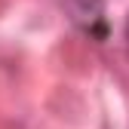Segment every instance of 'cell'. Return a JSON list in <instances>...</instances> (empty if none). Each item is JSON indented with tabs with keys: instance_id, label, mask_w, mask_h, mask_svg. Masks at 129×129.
I'll return each mask as SVG.
<instances>
[{
	"instance_id": "cell-1",
	"label": "cell",
	"mask_w": 129,
	"mask_h": 129,
	"mask_svg": "<svg viewBox=\"0 0 129 129\" xmlns=\"http://www.w3.org/2000/svg\"><path fill=\"white\" fill-rule=\"evenodd\" d=\"M58 3L71 12V19L80 22L86 31H92L102 22V0H58Z\"/></svg>"
},
{
	"instance_id": "cell-2",
	"label": "cell",
	"mask_w": 129,
	"mask_h": 129,
	"mask_svg": "<svg viewBox=\"0 0 129 129\" xmlns=\"http://www.w3.org/2000/svg\"><path fill=\"white\" fill-rule=\"evenodd\" d=\"M126 43H129V19H126Z\"/></svg>"
}]
</instances>
